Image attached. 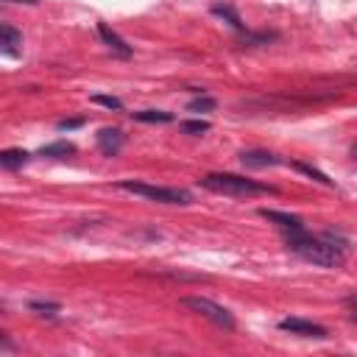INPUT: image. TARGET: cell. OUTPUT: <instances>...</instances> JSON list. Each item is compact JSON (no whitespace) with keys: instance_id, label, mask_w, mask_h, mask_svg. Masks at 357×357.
I'll use <instances>...</instances> for the list:
<instances>
[{"instance_id":"obj_19","label":"cell","mask_w":357,"mask_h":357,"mask_svg":"<svg viewBox=\"0 0 357 357\" xmlns=\"http://www.w3.org/2000/svg\"><path fill=\"white\" fill-rule=\"evenodd\" d=\"M179 128L184 134H204V131H209V123L206 120H184Z\"/></svg>"},{"instance_id":"obj_18","label":"cell","mask_w":357,"mask_h":357,"mask_svg":"<svg viewBox=\"0 0 357 357\" xmlns=\"http://www.w3.org/2000/svg\"><path fill=\"white\" fill-rule=\"evenodd\" d=\"M93 104H101V106L115 109V112H123V101L115 98V95H93Z\"/></svg>"},{"instance_id":"obj_8","label":"cell","mask_w":357,"mask_h":357,"mask_svg":"<svg viewBox=\"0 0 357 357\" xmlns=\"http://www.w3.org/2000/svg\"><path fill=\"white\" fill-rule=\"evenodd\" d=\"M240 162L246 168H273V165H282V160L271 151H262V148H251V151H240Z\"/></svg>"},{"instance_id":"obj_20","label":"cell","mask_w":357,"mask_h":357,"mask_svg":"<svg viewBox=\"0 0 357 357\" xmlns=\"http://www.w3.org/2000/svg\"><path fill=\"white\" fill-rule=\"evenodd\" d=\"M81 126H84V117H67V120L56 123L59 131H73V128H81Z\"/></svg>"},{"instance_id":"obj_22","label":"cell","mask_w":357,"mask_h":357,"mask_svg":"<svg viewBox=\"0 0 357 357\" xmlns=\"http://www.w3.org/2000/svg\"><path fill=\"white\" fill-rule=\"evenodd\" d=\"M9 3H31V6H34L37 0H9Z\"/></svg>"},{"instance_id":"obj_6","label":"cell","mask_w":357,"mask_h":357,"mask_svg":"<svg viewBox=\"0 0 357 357\" xmlns=\"http://www.w3.org/2000/svg\"><path fill=\"white\" fill-rule=\"evenodd\" d=\"M95 142H98V151H101V154H106V157H117V151L123 148L126 137H123V131H120V128H101V131L95 134Z\"/></svg>"},{"instance_id":"obj_9","label":"cell","mask_w":357,"mask_h":357,"mask_svg":"<svg viewBox=\"0 0 357 357\" xmlns=\"http://www.w3.org/2000/svg\"><path fill=\"white\" fill-rule=\"evenodd\" d=\"M20 42H23V34L15 26L0 23V50L9 53V56H17L20 53Z\"/></svg>"},{"instance_id":"obj_10","label":"cell","mask_w":357,"mask_h":357,"mask_svg":"<svg viewBox=\"0 0 357 357\" xmlns=\"http://www.w3.org/2000/svg\"><path fill=\"white\" fill-rule=\"evenodd\" d=\"M98 34H101V39H104L115 53H120V56H131V45H126V42H123V39H120V37H117L106 23H98Z\"/></svg>"},{"instance_id":"obj_1","label":"cell","mask_w":357,"mask_h":357,"mask_svg":"<svg viewBox=\"0 0 357 357\" xmlns=\"http://www.w3.org/2000/svg\"><path fill=\"white\" fill-rule=\"evenodd\" d=\"M288 249L296 251L299 257H305L307 262L313 265H321V268H340L343 260H346V251L332 246L329 240H318V238H310L305 229L299 232H291L288 235Z\"/></svg>"},{"instance_id":"obj_14","label":"cell","mask_w":357,"mask_h":357,"mask_svg":"<svg viewBox=\"0 0 357 357\" xmlns=\"http://www.w3.org/2000/svg\"><path fill=\"white\" fill-rule=\"evenodd\" d=\"M134 120H139V123H171L173 115L162 112V109H146V112H134Z\"/></svg>"},{"instance_id":"obj_7","label":"cell","mask_w":357,"mask_h":357,"mask_svg":"<svg viewBox=\"0 0 357 357\" xmlns=\"http://www.w3.org/2000/svg\"><path fill=\"white\" fill-rule=\"evenodd\" d=\"M260 215H262L265 221L276 224V226H279V229H284V232H299V229H305V221H302L299 215H291V212H276V209H260Z\"/></svg>"},{"instance_id":"obj_5","label":"cell","mask_w":357,"mask_h":357,"mask_svg":"<svg viewBox=\"0 0 357 357\" xmlns=\"http://www.w3.org/2000/svg\"><path fill=\"white\" fill-rule=\"evenodd\" d=\"M279 329L282 332H291V335H302V338H327V327L321 324H313V321H305V318H282L279 321Z\"/></svg>"},{"instance_id":"obj_3","label":"cell","mask_w":357,"mask_h":357,"mask_svg":"<svg viewBox=\"0 0 357 357\" xmlns=\"http://www.w3.org/2000/svg\"><path fill=\"white\" fill-rule=\"evenodd\" d=\"M120 190L126 193H134V195H142V198H151V201H160V204H182L187 206L193 201V195L182 187H154V184H142V182H117Z\"/></svg>"},{"instance_id":"obj_13","label":"cell","mask_w":357,"mask_h":357,"mask_svg":"<svg viewBox=\"0 0 357 357\" xmlns=\"http://www.w3.org/2000/svg\"><path fill=\"white\" fill-rule=\"evenodd\" d=\"M212 15H215V17H224L232 28H238V31H243L246 26H243V20H240V15L232 9V6H226V3H215V6H212Z\"/></svg>"},{"instance_id":"obj_4","label":"cell","mask_w":357,"mask_h":357,"mask_svg":"<svg viewBox=\"0 0 357 357\" xmlns=\"http://www.w3.org/2000/svg\"><path fill=\"white\" fill-rule=\"evenodd\" d=\"M182 307H187V310H193V313L209 318L212 324H218V327H224V329H235V316H232L226 307L209 302V299H204V296H184V299H182Z\"/></svg>"},{"instance_id":"obj_11","label":"cell","mask_w":357,"mask_h":357,"mask_svg":"<svg viewBox=\"0 0 357 357\" xmlns=\"http://www.w3.org/2000/svg\"><path fill=\"white\" fill-rule=\"evenodd\" d=\"M76 154V146L67 139H59V142H48V146L39 148V157H53V160H61V157H73Z\"/></svg>"},{"instance_id":"obj_23","label":"cell","mask_w":357,"mask_h":357,"mask_svg":"<svg viewBox=\"0 0 357 357\" xmlns=\"http://www.w3.org/2000/svg\"><path fill=\"white\" fill-rule=\"evenodd\" d=\"M0 310H3V302H0Z\"/></svg>"},{"instance_id":"obj_15","label":"cell","mask_w":357,"mask_h":357,"mask_svg":"<svg viewBox=\"0 0 357 357\" xmlns=\"http://www.w3.org/2000/svg\"><path fill=\"white\" fill-rule=\"evenodd\" d=\"M215 109V98H209V95H198V98H193L190 104H187V112H212Z\"/></svg>"},{"instance_id":"obj_17","label":"cell","mask_w":357,"mask_h":357,"mask_svg":"<svg viewBox=\"0 0 357 357\" xmlns=\"http://www.w3.org/2000/svg\"><path fill=\"white\" fill-rule=\"evenodd\" d=\"M28 310H34V313H39V316H56L61 307H59V302H31Z\"/></svg>"},{"instance_id":"obj_12","label":"cell","mask_w":357,"mask_h":357,"mask_svg":"<svg viewBox=\"0 0 357 357\" xmlns=\"http://www.w3.org/2000/svg\"><path fill=\"white\" fill-rule=\"evenodd\" d=\"M28 162V151L23 148H6V151H0V168H6V171H17Z\"/></svg>"},{"instance_id":"obj_2","label":"cell","mask_w":357,"mask_h":357,"mask_svg":"<svg viewBox=\"0 0 357 357\" xmlns=\"http://www.w3.org/2000/svg\"><path fill=\"white\" fill-rule=\"evenodd\" d=\"M201 184L206 190H212V193L243 195V198L246 195H262V193L273 195L276 193V187H268V184H262L257 179H246V176H235V173H209V176L201 179Z\"/></svg>"},{"instance_id":"obj_21","label":"cell","mask_w":357,"mask_h":357,"mask_svg":"<svg viewBox=\"0 0 357 357\" xmlns=\"http://www.w3.org/2000/svg\"><path fill=\"white\" fill-rule=\"evenodd\" d=\"M0 346H3V349H9L12 343H9V338H6V332L3 329H0Z\"/></svg>"},{"instance_id":"obj_16","label":"cell","mask_w":357,"mask_h":357,"mask_svg":"<svg viewBox=\"0 0 357 357\" xmlns=\"http://www.w3.org/2000/svg\"><path fill=\"white\" fill-rule=\"evenodd\" d=\"M293 168H296V171H302V173H307V176H313L316 182H321V184L332 187V179H329V176H324L321 171H316L313 165H307V162H293Z\"/></svg>"}]
</instances>
